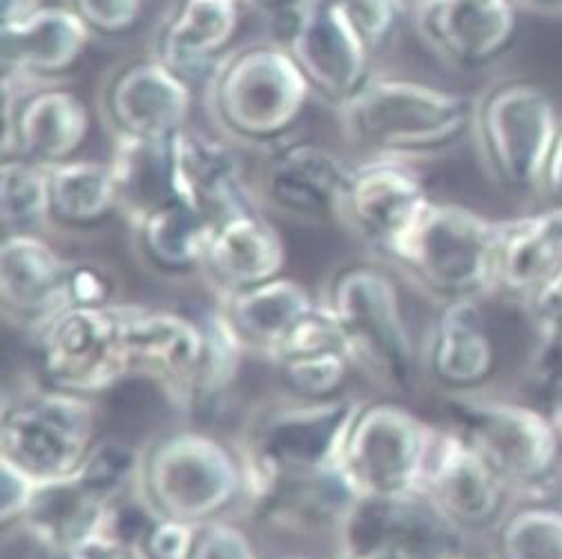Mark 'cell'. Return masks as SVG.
I'll list each match as a JSON object with an SVG mask.
<instances>
[{
    "label": "cell",
    "instance_id": "obj_35",
    "mask_svg": "<svg viewBox=\"0 0 562 559\" xmlns=\"http://www.w3.org/2000/svg\"><path fill=\"white\" fill-rule=\"evenodd\" d=\"M138 468L140 444H132L105 431L75 475L92 495L110 506L138 486Z\"/></svg>",
    "mask_w": 562,
    "mask_h": 559
},
{
    "label": "cell",
    "instance_id": "obj_2",
    "mask_svg": "<svg viewBox=\"0 0 562 559\" xmlns=\"http://www.w3.org/2000/svg\"><path fill=\"white\" fill-rule=\"evenodd\" d=\"M138 493L159 515L199 528L246 513L248 468L235 437L186 422L140 444Z\"/></svg>",
    "mask_w": 562,
    "mask_h": 559
},
{
    "label": "cell",
    "instance_id": "obj_13",
    "mask_svg": "<svg viewBox=\"0 0 562 559\" xmlns=\"http://www.w3.org/2000/svg\"><path fill=\"white\" fill-rule=\"evenodd\" d=\"M431 194L404 159H371L353 166L337 224L373 256L386 261L425 213Z\"/></svg>",
    "mask_w": 562,
    "mask_h": 559
},
{
    "label": "cell",
    "instance_id": "obj_48",
    "mask_svg": "<svg viewBox=\"0 0 562 559\" xmlns=\"http://www.w3.org/2000/svg\"><path fill=\"white\" fill-rule=\"evenodd\" d=\"M453 559H496V555L494 552H473V550H464V552H460L458 557H453Z\"/></svg>",
    "mask_w": 562,
    "mask_h": 559
},
{
    "label": "cell",
    "instance_id": "obj_24",
    "mask_svg": "<svg viewBox=\"0 0 562 559\" xmlns=\"http://www.w3.org/2000/svg\"><path fill=\"white\" fill-rule=\"evenodd\" d=\"M172 152L179 198L199 207L215 224L261 205L257 190L246 181L239 146L228 138L183 129L172 138Z\"/></svg>",
    "mask_w": 562,
    "mask_h": 559
},
{
    "label": "cell",
    "instance_id": "obj_23",
    "mask_svg": "<svg viewBox=\"0 0 562 559\" xmlns=\"http://www.w3.org/2000/svg\"><path fill=\"white\" fill-rule=\"evenodd\" d=\"M286 265L284 235L259 205L215 226L199 276L220 299L286 274Z\"/></svg>",
    "mask_w": 562,
    "mask_h": 559
},
{
    "label": "cell",
    "instance_id": "obj_21",
    "mask_svg": "<svg viewBox=\"0 0 562 559\" xmlns=\"http://www.w3.org/2000/svg\"><path fill=\"white\" fill-rule=\"evenodd\" d=\"M350 172L353 166L324 146L286 144L272 152L255 190L270 213L300 224H337Z\"/></svg>",
    "mask_w": 562,
    "mask_h": 559
},
{
    "label": "cell",
    "instance_id": "obj_14",
    "mask_svg": "<svg viewBox=\"0 0 562 559\" xmlns=\"http://www.w3.org/2000/svg\"><path fill=\"white\" fill-rule=\"evenodd\" d=\"M486 299L436 306L422 332V370L440 397L486 392L501 373V345Z\"/></svg>",
    "mask_w": 562,
    "mask_h": 559
},
{
    "label": "cell",
    "instance_id": "obj_3",
    "mask_svg": "<svg viewBox=\"0 0 562 559\" xmlns=\"http://www.w3.org/2000/svg\"><path fill=\"white\" fill-rule=\"evenodd\" d=\"M477 96L404 77H371L337 105L346 141L371 159L427 157L473 132Z\"/></svg>",
    "mask_w": 562,
    "mask_h": 559
},
{
    "label": "cell",
    "instance_id": "obj_26",
    "mask_svg": "<svg viewBox=\"0 0 562 559\" xmlns=\"http://www.w3.org/2000/svg\"><path fill=\"white\" fill-rule=\"evenodd\" d=\"M244 0H181L157 36L155 56L188 81L213 77L233 52Z\"/></svg>",
    "mask_w": 562,
    "mask_h": 559
},
{
    "label": "cell",
    "instance_id": "obj_46",
    "mask_svg": "<svg viewBox=\"0 0 562 559\" xmlns=\"http://www.w3.org/2000/svg\"><path fill=\"white\" fill-rule=\"evenodd\" d=\"M266 559H322L313 552H304V550H281V552H266Z\"/></svg>",
    "mask_w": 562,
    "mask_h": 559
},
{
    "label": "cell",
    "instance_id": "obj_6",
    "mask_svg": "<svg viewBox=\"0 0 562 559\" xmlns=\"http://www.w3.org/2000/svg\"><path fill=\"white\" fill-rule=\"evenodd\" d=\"M501 224L467 205L431 198L386 263L434 306L488 299L496 295Z\"/></svg>",
    "mask_w": 562,
    "mask_h": 559
},
{
    "label": "cell",
    "instance_id": "obj_32",
    "mask_svg": "<svg viewBox=\"0 0 562 559\" xmlns=\"http://www.w3.org/2000/svg\"><path fill=\"white\" fill-rule=\"evenodd\" d=\"M0 224L3 235H47L54 230L49 168L21 157L0 163Z\"/></svg>",
    "mask_w": 562,
    "mask_h": 559
},
{
    "label": "cell",
    "instance_id": "obj_1",
    "mask_svg": "<svg viewBox=\"0 0 562 559\" xmlns=\"http://www.w3.org/2000/svg\"><path fill=\"white\" fill-rule=\"evenodd\" d=\"M400 272L373 256L339 265L322 290L337 319L346 355L380 395L411 399L425 384L422 336L415 334Z\"/></svg>",
    "mask_w": 562,
    "mask_h": 559
},
{
    "label": "cell",
    "instance_id": "obj_9",
    "mask_svg": "<svg viewBox=\"0 0 562 559\" xmlns=\"http://www.w3.org/2000/svg\"><path fill=\"white\" fill-rule=\"evenodd\" d=\"M562 123L538 83L503 79L475 103L473 136L486 174L512 194H540Z\"/></svg>",
    "mask_w": 562,
    "mask_h": 559
},
{
    "label": "cell",
    "instance_id": "obj_27",
    "mask_svg": "<svg viewBox=\"0 0 562 559\" xmlns=\"http://www.w3.org/2000/svg\"><path fill=\"white\" fill-rule=\"evenodd\" d=\"M562 270V207L501 224L496 295L527 306Z\"/></svg>",
    "mask_w": 562,
    "mask_h": 559
},
{
    "label": "cell",
    "instance_id": "obj_42",
    "mask_svg": "<svg viewBox=\"0 0 562 559\" xmlns=\"http://www.w3.org/2000/svg\"><path fill=\"white\" fill-rule=\"evenodd\" d=\"M538 326V332L562 343V270L525 306Z\"/></svg>",
    "mask_w": 562,
    "mask_h": 559
},
{
    "label": "cell",
    "instance_id": "obj_22",
    "mask_svg": "<svg viewBox=\"0 0 562 559\" xmlns=\"http://www.w3.org/2000/svg\"><path fill=\"white\" fill-rule=\"evenodd\" d=\"M94 34L72 8L36 5L3 19L0 65L3 79L19 85L58 79L79 65Z\"/></svg>",
    "mask_w": 562,
    "mask_h": 559
},
{
    "label": "cell",
    "instance_id": "obj_18",
    "mask_svg": "<svg viewBox=\"0 0 562 559\" xmlns=\"http://www.w3.org/2000/svg\"><path fill=\"white\" fill-rule=\"evenodd\" d=\"M190 81L157 56L132 60L103 90V114L114 136L161 141L188 129Z\"/></svg>",
    "mask_w": 562,
    "mask_h": 559
},
{
    "label": "cell",
    "instance_id": "obj_38",
    "mask_svg": "<svg viewBox=\"0 0 562 559\" xmlns=\"http://www.w3.org/2000/svg\"><path fill=\"white\" fill-rule=\"evenodd\" d=\"M41 481L8 459H0V531L14 533L25 517Z\"/></svg>",
    "mask_w": 562,
    "mask_h": 559
},
{
    "label": "cell",
    "instance_id": "obj_50",
    "mask_svg": "<svg viewBox=\"0 0 562 559\" xmlns=\"http://www.w3.org/2000/svg\"><path fill=\"white\" fill-rule=\"evenodd\" d=\"M391 3H395V5H400V8H406L408 3L417 5V3H419V0H391Z\"/></svg>",
    "mask_w": 562,
    "mask_h": 559
},
{
    "label": "cell",
    "instance_id": "obj_30",
    "mask_svg": "<svg viewBox=\"0 0 562 559\" xmlns=\"http://www.w3.org/2000/svg\"><path fill=\"white\" fill-rule=\"evenodd\" d=\"M172 138L148 141V138L114 136L110 168L119 190L121 219L127 226L179 198Z\"/></svg>",
    "mask_w": 562,
    "mask_h": 559
},
{
    "label": "cell",
    "instance_id": "obj_12",
    "mask_svg": "<svg viewBox=\"0 0 562 559\" xmlns=\"http://www.w3.org/2000/svg\"><path fill=\"white\" fill-rule=\"evenodd\" d=\"M467 548L469 535L419 488L356 498L339 522L333 557L375 552L389 559H453Z\"/></svg>",
    "mask_w": 562,
    "mask_h": 559
},
{
    "label": "cell",
    "instance_id": "obj_37",
    "mask_svg": "<svg viewBox=\"0 0 562 559\" xmlns=\"http://www.w3.org/2000/svg\"><path fill=\"white\" fill-rule=\"evenodd\" d=\"M72 8L99 36H123L140 21L144 0H72Z\"/></svg>",
    "mask_w": 562,
    "mask_h": 559
},
{
    "label": "cell",
    "instance_id": "obj_4",
    "mask_svg": "<svg viewBox=\"0 0 562 559\" xmlns=\"http://www.w3.org/2000/svg\"><path fill=\"white\" fill-rule=\"evenodd\" d=\"M313 88L291 49L257 41L233 49L210 77L207 112L239 148L279 150L302 123Z\"/></svg>",
    "mask_w": 562,
    "mask_h": 559
},
{
    "label": "cell",
    "instance_id": "obj_49",
    "mask_svg": "<svg viewBox=\"0 0 562 559\" xmlns=\"http://www.w3.org/2000/svg\"><path fill=\"white\" fill-rule=\"evenodd\" d=\"M333 559H389V557H382L375 552H356V555H337Z\"/></svg>",
    "mask_w": 562,
    "mask_h": 559
},
{
    "label": "cell",
    "instance_id": "obj_16",
    "mask_svg": "<svg viewBox=\"0 0 562 559\" xmlns=\"http://www.w3.org/2000/svg\"><path fill=\"white\" fill-rule=\"evenodd\" d=\"M422 491L469 537L494 535L516 500L482 457L442 422Z\"/></svg>",
    "mask_w": 562,
    "mask_h": 559
},
{
    "label": "cell",
    "instance_id": "obj_45",
    "mask_svg": "<svg viewBox=\"0 0 562 559\" xmlns=\"http://www.w3.org/2000/svg\"><path fill=\"white\" fill-rule=\"evenodd\" d=\"M516 3L538 12H562V0H516Z\"/></svg>",
    "mask_w": 562,
    "mask_h": 559
},
{
    "label": "cell",
    "instance_id": "obj_19",
    "mask_svg": "<svg viewBox=\"0 0 562 559\" xmlns=\"http://www.w3.org/2000/svg\"><path fill=\"white\" fill-rule=\"evenodd\" d=\"M72 256L47 235H3L0 243V312L25 336L36 332L69 301Z\"/></svg>",
    "mask_w": 562,
    "mask_h": 559
},
{
    "label": "cell",
    "instance_id": "obj_8",
    "mask_svg": "<svg viewBox=\"0 0 562 559\" xmlns=\"http://www.w3.org/2000/svg\"><path fill=\"white\" fill-rule=\"evenodd\" d=\"M105 401L58 390L36 377L5 390L0 408V459L36 481L72 477L105 435Z\"/></svg>",
    "mask_w": 562,
    "mask_h": 559
},
{
    "label": "cell",
    "instance_id": "obj_43",
    "mask_svg": "<svg viewBox=\"0 0 562 559\" xmlns=\"http://www.w3.org/2000/svg\"><path fill=\"white\" fill-rule=\"evenodd\" d=\"M56 559H144V557L105 535H97L90 541H86L72 550H67L65 555H60Z\"/></svg>",
    "mask_w": 562,
    "mask_h": 559
},
{
    "label": "cell",
    "instance_id": "obj_41",
    "mask_svg": "<svg viewBox=\"0 0 562 559\" xmlns=\"http://www.w3.org/2000/svg\"><path fill=\"white\" fill-rule=\"evenodd\" d=\"M244 5L248 12L266 21L270 41L289 45L306 8V0H244Z\"/></svg>",
    "mask_w": 562,
    "mask_h": 559
},
{
    "label": "cell",
    "instance_id": "obj_33",
    "mask_svg": "<svg viewBox=\"0 0 562 559\" xmlns=\"http://www.w3.org/2000/svg\"><path fill=\"white\" fill-rule=\"evenodd\" d=\"M491 537L496 559H562V506L520 500Z\"/></svg>",
    "mask_w": 562,
    "mask_h": 559
},
{
    "label": "cell",
    "instance_id": "obj_29",
    "mask_svg": "<svg viewBox=\"0 0 562 559\" xmlns=\"http://www.w3.org/2000/svg\"><path fill=\"white\" fill-rule=\"evenodd\" d=\"M215 221L183 198H175L127 226L134 250L148 270L161 276H190L201 263Z\"/></svg>",
    "mask_w": 562,
    "mask_h": 559
},
{
    "label": "cell",
    "instance_id": "obj_40",
    "mask_svg": "<svg viewBox=\"0 0 562 559\" xmlns=\"http://www.w3.org/2000/svg\"><path fill=\"white\" fill-rule=\"evenodd\" d=\"M196 539V526L159 515L138 546L144 559H188Z\"/></svg>",
    "mask_w": 562,
    "mask_h": 559
},
{
    "label": "cell",
    "instance_id": "obj_20",
    "mask_svg": "<svg viewBox=\"0 0 562 559\" xmlns=\"http://www.w3.org/2000/svg\"><path fill=\"white\" fill-rule=\"evenodd\" d=\"M3 159L21 157L45 168L77 159L90 134V112L77 92L45 85L19 94L3 81Z\"/></svg>",
    "mask_w": 562,
    "mask_h": 559
},
{
    "label": "cell",
    "instance_id": "obj_28",
    "mask_svg": "<svg viewBox=\"0 0 562 559\" xmlns=\"http://www.w3.org/2000/svg\"><path fill=\"white\" fill-rule=\"evenodd\" d=\"M108 504L92 495L77 475L41 481L14 533L45 559H56L101 535Z\"/></svg>",
    "mask_w": 562,
    "mask_h": 559
},
{
    "label": "cell",
    "instance_id": "obj_31",
    "mask_svg": "<svg viewBox=\"0 0 562 559\" xmlns=\"http://www.w3.org/2000/svg\"><path fill=\"white\" fill-rule=\"evenodd\" d=\"M49 194L54 228L94 232L121 217L110 161L72 159L49 168Z\"/></svg>",
    "mask_w": 562,
    "mask_h": 559
},
{
    "label": "cell",
    "instance_id": "obj_15",
    "mask_svg": "<svg viewBox=\"0 0 562 559\" xmlns=\"http://www.w3.org/2000/svg\"><path fill=\"white\" fill-rule=\"evenodd\" d=\"M286 47L313 92L335 107L373 77L378 49L350 14L346 0H306Z\"/></svg>",
    "mask_w": 562,
    "mask_h": 559
},
{
    "label": "cell",
    "instance_id": "obj_36",
    "mask_svg": "<svg viewBox=\"0 0 562 559\" xmlns=\"http://www.w3.org/2000/svg\"><path fill=\"white\" fill-rule=\"evenodd\" d=\"M188 559H266V552L250 522L235 515L199 526Z\"/></svg>",
    "mask_w": 562,
    "mask_h": 559
},
{
    "label": "cell",
    "instance_id": "obj_5",
    "mask_svg": "<svg viewBox=\"0 0 562 559\" xmlns=\"http://www.w3.org/2000/svg\"><path fill=\"white\" fill-rule=\"evenodd\" d=\"M440 422L462 437L516 500H549L562 479V429L538 406L486 392L440 397Z\"/></svg>",
    "mask_w": 562,
    "mask_h": 559
},
{
    "label": "cell",
    "instance_id": "obj_7",
    "mask_svg": "<svg viewBox=\"0 0 562 559\" xmlns=\"http://www.w3.org/2000/svg\"><path fill=\"white\" fill-rule=\"evenodd\" d=\"M364 397L302 399L281 392L248 410L235 442L250 486L277 477L339 470L350 422Z\"/></svg>",
    "mask_w": 562,
    "mask_h": 559
},
{
    "label": "cell",
    "instance_id": "obj_44",
    "mask_svg": "<svg viewBox=\"0 0 562 559\" xmlns=\"http://www.w3.org/2000/svg\"><path fill=\"white\" fill-rule=\"evenodd\" d=\"M540 196H544L551 205L562 207V127L558 132L553 152H551L549 163H547V172H544Z\"/></svg>",
    "mask_w": 562,
    "mask_h": 559
},
{
    "label": "cell",
    "instance_id": "obj_25",
    "mask_svg": "<svg viewBox=\"0 0 562 559\" xmlns=\"http://www.w3.org/2000/svg\"><path fill=\"white\" fill-rule=\"evenodd\" d=\"M322 304L304 282L281 274L266 284L215 299V308L248 357L274 362L281 345Z\"/></svg>",
    "mask_w": 562,
    "mask_h": 559
},
{
    "label": "cell",
    "instance_id": "obj_39",
    "mask_svg": "<svg viewBox=\"0 0 562 559\" xmlns=\"http://www.w3.org/2000/svg\"><path fill=\"white\" fill-rule=\"evenodd\" d=\"M69 301L72 306H110L119 301L112 272L97 261L75 259L69 274Z\"/></svg>",
    "mask_w": 562,
    "mask_h": 559
},
{
    "label": "cell",
    "instance_id": "obj_34",
    "mask_svg": "<svg viewBox=\"0 0 562 559\" xmlns=\"http://www.w3.org/2000/svg\"><path fill=\"white\" fill-rule=\"evenodd\" d=\"M279 390L302 399H337L350 395L358 373L341 351L295 355L272 364Z\"/></svg>",
    "mask_w": 562,
    "mask_h": 559
},
{
    "label": "cell",
    "instance_id": "obj_17",
    "mask_svg": "<svg viewBox=\"0 0 562 559\" xmlns=\"http://www.w3.org/2000/svg\"><path fill=\"white\" fill-rule=\"evenodd\" d=\"M413 25L438 58L458 69L498 60L518 36L516 0H419Z\"/></svg>",
    "mask_w": 562,
    "mask_h": 559
},
{
    "label": "cell",
    "instance_id": "obj_47",
    "mask_svg": "<svg viewBox=\"0 0 562 559\" xmlns=\"http://www.w3.org/2000/svg\"><path fill=\"white\" fill-rule=\"evenodd\" d=\"M551 414L558 419V424L562 429V375L558 377V384H555V410Z\"/></svg>",
    "mask_w": 562,
    "mask_h": 559
},
{
    "label": "cell",
    "instance_id": "obj_11",
    "mask_svg": "<svg viewBox=\"0 0 562 559\" xmlns=\"http://www.w3.org/2000/svg\"><path fill=\"white\" fill-rule=\"evenodd\" d=\"M438 435V422L408 399L364 397L346 433L339 472L356 498L419 491Z\"/></svg>",
    "mask_w": 562,
    "mask_h": 559
},
{
    "label": "cell",
    "instance_id": "obj_10",
    "mask_svg": "<svg viewBox=\"0 0 562 559\" xmlns=\"http://www.w3.org/2000/svg\"><path fill=\"white\" fill-rule=\"evenodd\" d=\"M34 377L52 388L105 401L130 377L127 301L69 306L27 336Z\"/></svg>",
    "mask_w": 562,
    "mask_h": 559
}]
</instances>
